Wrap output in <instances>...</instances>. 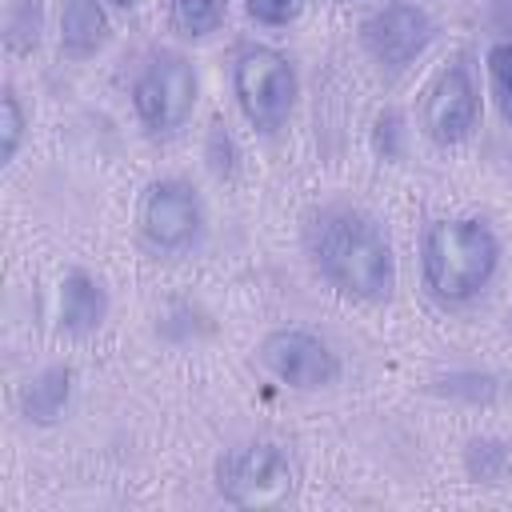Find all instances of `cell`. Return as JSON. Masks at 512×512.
I'll list each match as a JSON object with an SVG mask.
<instances>
[{
    "label": "cell",
    "instance_id": "cell-1",
    "mask_svg": "<svg viewBox=\"0 0 512 512\" xmlns=\"http://www.w3.org/2000/svg\"><path fill=\"white\" fill-rule=\"evenodd\" d=\"M304 248L320 280H328L340 296L380 304L396 292V256L392 240L376 216L352 204H328L308 216Z\"/></svg>",
    "mask_w": 512,
    "mask_h": 512
},
{
    "label": "cell",
    "instance_id": "cell-2",
    "mask_svg": "<svg viewBox=\"0 0 512 512\" xmlns=\"http://www.w3.org/2000/svg\"><path fill=\"white\" fill-rule=\"evenodd\" d=\"M500 236L484 216H440L420 236V276L432 300L472 304L500 272Z\"/></svg>",
    "mask_w": 512,
    "mask_h": 512
},
{
    "label": "cell",
    "instance_id": "cell-3",
    "mask_svg": "<svg viewBox=\"0 0 512 512\" xmlns=\"http://www.w3.org/2000/svg\"><path fill=\"white\" fill-rule=\"evenodd\" d=\"M232 96L256 132H280L300 96L292 60L272 44H248L232 64Z\"/></svg>",
    "mask_w": 512,
    "mask_h": 512
},
{
    "label": "cell",
    "instance_id": "cell-4",
    "mask_svg": "<svg viewBox=\"0 0 512 512\" xmlns=\"http://www.w3.org/2000/svg\"><path fill=\"white\" fill-rule=\"evenodd\" d=\"M196 92H200V80L192 60L184 52L164 48L148 56L140 76L132 80V108L152 136H172L188 124L196 108Z\"/></svg>",
    "mask_w": 512,
    "mask_h": 512
},
{
    "label": "cell",
    "instance_id": "cell-5",
    "mask_svg": "<svg viewBox=\"0 0 512 512\" xmlns=\"http://www.w3.org/2000/svg\"><path fill=\"white\" fill-rule=\"evenodd\" d=\"M292 488L296 472L288 456L268 440L228 448L216 460V492L232 508H280L292 500Z\"/></svg>",
    "mask_w": 512,
    "mask_h": 512
},
{
    "label": "cell",
    "instance_id": "cell-6",
    "mask_svg": "<svg viewBox=\"0 0 512 512\" xmlns=\"http://www.w3.org/2000/svg\"><path fill=\"white\" fill-rule=\"evenodd\" d=\"M136 224L152 252H188L204 236V204L184 180H152L140 196Z\"/></svg>",
    "mask_w": 512,
    "mask_h": 512
},
{
    "label": "cell",
    "instance_id": "cell-7",
    "mask_svg": "<svg viewBox=\"0 0 512 512\" xmlns=\"http://www.w3.org/2000/svg\"><path fill=\"white\" fill-rule=\"evenodd\" d=\"M480 124V88H476V76L464 60H452L444 64L428 88H424V100H420V128L432 144L440 148H452V144H464Z\"/></svg>",
    "mask_w": 512,
    "mask_h": 512
},
{
    "label": "cell",
    "instance_id": "cell-8",
    "mask_svg": "<svg viewBox=\"0 0 512 512\" xmlns=\"http://www.w3.org/2000/svg\"><path fill=\"white\" fill-rule=\"evenodd\" d=\"M432 40H436V20L412 0H388L360 24L364 52L388 72H400L412 60H420Z\"/></svg>",
    "mask_w": 512,
    "mask_h": 512
},
{
    "label": "cell",
    "instance_id": "cell-9",
    "mask_svg": "<svg viewBox=\"0 0 512 512\" xmlns=\"http://www.w3.org/2000/svg\"><path fill=\"white\" fill-rule=\"evenodd\" d=\"M260 364L296 392H320L340 380V356L304 328H276L260 340Z\"/></svg>",
    "mask_w": 512,
    "mask_h": 512
},
{
    "label": "cell",
    "instance_id": "cell-10",
    "mask_svg": "<svg viewBox=\"0 0 512 512\" xmlns=\"http://www.w3.org/2000/svg\"><path fill=\"white\" fill-rule=\"evenodd\" d=\"M56 316H60V328L64 332H76V336L96 332L104 324V316H108V292H104V284L92 272H84V268L68 272L60 280V308H56Z\"/></svg>",
    "mask_w": 512,
    "mask_h": 512
},
{
    "label": "cell",
    "instance_id": "cell-11",
    "mask_svg": "<svg viewBox=\"0 0 512 512\" xmlns=\"http://www.w3.org/2000/svg\"><path fill=\"white\" fill-rule=\"evenodd\" d=\"M112 36L108 12L100 0H64L60 8V52L72 60L96 56Z\"/></svg>",
    "mask_w": 512,
    "mask_h": 512
},
{
    "label": "cell",
    "instance_id": "cell-12",
    "mask_svg": "<svg viewBox=\"0 0 512 512\" xmlns=\"http://www.w3.org/2000/svg\"><path fill=\"white\" fill-rule=\"evenodd\" d=\"M68 400H72V372H68L64 364H52V368H44L40 376H32V380L24 384V392H20V412H24V420H32V424H56V420L64 416Z\"/></svg>",
    "mask_w": 512,
    "mask_h": 512
},
{
    "label": "cell",
    "instance_id": "cell-13",
    "mask_svg": "<svg viewBox=\"0 0 512 512\" xmlns=\"http://www.w3.org/2000/svg\"><path fill=\"white\" fill-rule=\"evenodd\" d=\"M224 12H228V0H172V24L180 36H212L220 24H224Z\"/></svg>",
    "mask_w": 512,
    "mask_h": 512
},
{
    "label": "cell",
    "instance_id": "cell-14",
    "mask_svg": "<svg viewBox=\"0 0 512 512\" xmlns=\"http://www.w3.org/2000/svg\"><path fill=\"white\" fill-rule=\"evenodd\" d=\"M484 72H488V92H492L504 124H512V40H496L488 48Z\"/></svg>",
    "mask_w": 512,
    "mask_h": 512
},
{
    "label": "cell",
    "instance_id": "cell-15",
    "mask_svg": "<svg viewBox=\"0 0 512 512\" xmlns=\"http://www.w3.org/2000/svg\"><path fill=\"white\" fill-rule=\"evenodd\" d=\"M464 460H468V472L476 480H484V484H496L512 468V452L504 444H496V440H472Z\"/></svg>",
    "mask_w": 512,
    "mask_h": 512
},
{
    "label": "cell",
    "instance_id": "cell-16",
    "mask_svg": "<svg viewBox=\"0 0 512 512\" xmlns=\"http://www.w3.org/2000/svg\"><path fill=\"white\" fill-rule=\"evenodd\" d=\"M24 128H28V116H24V108H20V96L8 88V92L0 96V160H4V164L16 160V152H20V144H24Z\"/></svg>",
    "mask_w": 512,
    "mask_h": 512
},
{
    "label": "cell",
    "instance_id": "cell-17",
    "mask_svg": "<svg viewBox=\"0 0 512 512\" xmlns=\"http://www.w3.org/2000/svg\"><path fill=\"white\" fill-rule=\"evenodd\" d=\"M244 8H248V16H252L256 24H264V28H284V24H292V20L300 16L304 0H244Z\"/></svg>",
    "mask_w": 512,
    "mask_h": 512
},
{
    "label": "cell",
    "instance_id": "cell-18",
    "mask_svg": "<svg viewBox=\"0 0 512 512\" xmlns=\"http://www.w3.org/2000/svg\"><path fill=\"white\" fill-rule=\"evenodd\" d=\"M400 136H404V116L400 112H380L376 116V132H372V144H376V152L384 156V160H396L404 148H400Z\"/></svg>",
    "mask_w": 512,
    "mask_h": 512
},
{
    "label": "cell",
    "instance_id": "cell-19",
    "mask_svg": "<svg viewBox=\"0 0 512 512\" xmlns=\"http://www.w3.org/2000/svg\"><path fill=\"white\" fill-rule=\"evenodd\" d=\"M208 164L216 176H232V168H236V148H232V136L224 132V124H212V132H208Z\"/></svg>",
    "mask_w": 512,
    "mask_h": 512
},
{
    "label": "cell",
    "instance_id": "cell-20",
    "mask_svg": "<svg viewBox=\"0 0 512 512\" xmlns=\"http://www.w3.org/2000/svg\"><path fill=\"white\" fill-rule=\"evenodd\" d=\"M112 4H116V8H132L136 0H112Z\"/></svg>",
    "mask_w": 512,
    "mask_h": 512
}]
</instances>
